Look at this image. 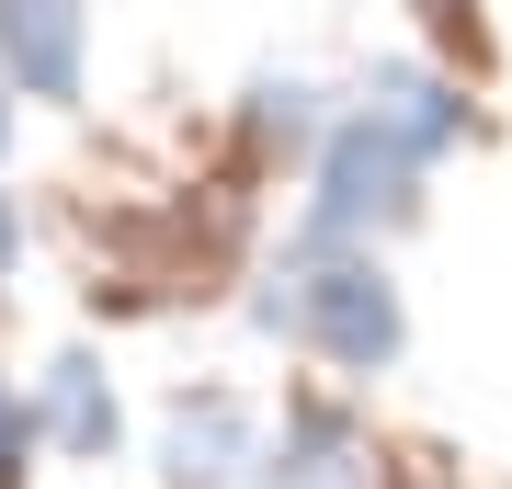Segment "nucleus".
I'll use <instances>...</instances> for the list:
<instances>
[{
  "label": "nucleus",
  "instance_id": "nucleus-4",
  "mask_svg": "<svg viewBox=\"0 0 512 489\" xmlns=\"http://www.w3.org/2000/svg\"><path fill=\"white\" fill-rule=\"evenodd\" d=\"M239 467H251V410H239V399H183V410H171V478H205V489H228Z\"/></svg>",
  "mask_w": 512,
  "mask_h": 489
},
{
  "label": "nucleus",
  "instance_id": "nucleus-7",
  "mask_svg": "<svg viewBox=\"0 0 512 489\" xmlns=\"http://www.w3.org/2000/svg\"><path fill=\"white\" fill-rule=\"evenodd\" d=\"M12 455H23V410H12V387H0V478H23Z\"/></svg>",
  "mask_w": 512,
  "mask_h": 489
},
{
  "label": "nucleus",
  "instance_id": "nucleus-2",
  "mask_svg": "<svg viewBox=\"0 0 512 489\" xmlns=\"http://www.w3.org/2000/svg\"><path fill=\"white\" fill-rule=\"evenodd\" d=\"M410 171H421V148L387 137L376 114H353L342 148H330V171H319V217H308V239H353V228L410 217Z\"/></svg>",
  "mask_w": 512,
  "mask_h": 489
},
{
  "label": "nucleus",
  "instance_id": "nucleus-1",
  "mask_svg": "<svg viewBox=\"0 0 512 489\" xmlns=\"http://www.w3.org/2000/svg\"><path fill=\"white\" fill-rule=\"evenodd\" d=\"M262 319L296 330V342L330 353V364H353V376L399 353V296H387V273H376V262H308L285 296H262Z\"/></svg>",
  "mask_w": 512,
  "mask_h": 489
},
{
  "label": "nucleus",
  "instance_id": "nucleus-6",
  "mask_svg": "<svg viewBox=\"0 0 512 489\" xmlns=\"http://www.w3.org/2000/svg\"><path fill=\"white\" fill-rule=\"evenodd\" d=\"M46 421H57V444H69V455H103L114 444V399H103V387H92V364H57V387H46Z\"/></svg>",
  "mask_w": 512,
  "mask_h": 489
},
{
  "label": "nucleus",
  "instance_id": "nucleus-8",
  "mask_svg": "<svg viewBox=\"0 0 512 489\" xmlns=\"http://www.w3.org/2000/svg\"><path fill=\"white\" fill-rule=\"evenodd\" d=\"M12 251H23V228H12V194H0V273H12Z\"/></svg>",
  "mask_w": 512,
  "mask_h": 489
},
{
  "label": "nucleus",
  "instance_id": "nucleus-3",
  "mask_svg": "<svg viewBox=\"0 0 512 489\" xmlns=\"http://www.w3.org/2000/svg\"><path fill=\"white\" fill-rule=\"evenodd\" d=\"M0 57L23 91L69 103L80 91V0H0Z\"/></svg>",
  "mask_w": 512,
  "mask_h": 489
},
{
  "label": "nucleus",
  "instance_id": "nucleus-5",
  "mask_svg": "<svg viewBox=\"0 0 512 489\" xmlns=\"http://www.w3.org/2000/svg\"><path fill=\"white\" fill-rule=\"evenodd\" d=\"M285 489H376L365 433H353L342 410H296L285 421Z\"/></svg>",
  "mask_w": 512,
  "mask_h": 489
}]
</instances>
